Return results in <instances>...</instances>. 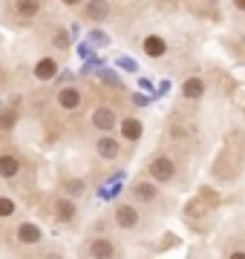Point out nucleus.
Here are the masks:
<instances>
[{"instance_id": "9d476101", "label": "nucleus", "mask_w": 245, "mask_h": 259, "mask_svg": "<svg viewBox=\"0 0 245 259\" xmlns=\"http://www.w3.org/2000/svg\"><path fill=\"white\" fill-rule=\"evenodd\" d=\"M55 216L61 219V222H72V219L78 216L75 202H72L69 196H61V199H58V204H55Z\"/></svg>"}, {"instance_id": "5701e85b", "label": "nucleus", "mask_w": 245, "mask_h": 259, "mask_svg": "<svg viewBox=\"0 0 245 259\" xmlns=\"http://www.w3.org/2000/svg\"><path fill=\"white\" fill-rule=\"evenodd\" d=\"M234 9H236V12H242V15H245V0H234Z\"/></svg>"}, {"instance_id": "1a4fd4ad", "label": "nucleus", "mask_w": 245, "mask_h": 259, "mask_svg": "<svg viewBox=\"0 0 245 259\" xmlns=\"http://www.w3.org/2000/svg\"><path fill=\"white\" fill-rule=\"evenodd\" d=\"M142 47H144V55L147 58H161L165 52H168V44H165L161 35H147Z\"/></svg>"}, {"instance_id": "4468645a", "label": "nucleus", "mask_w": 245, "mask_h": 259, "mask_svg": "<svg viewBox=\"0 0 245 259\" xmlns=\"http://www.w3.org/2000/svg\"><path fill=\"white\" fill-rule=\"evenodd\" d=\"M107 15H110L107 0H90L87 3V18L90 20H107Z\"/></svg>"}, {"instance_id": "f8f14e48", "label": "nucleus", "mask_w": 245, "mask_h": 259, "mask_svg": "<svg viewBox=\"0 0 245 259\" xmlns=\"http://www.w3.org/2000/svg\"><path fill=\"white\" fill-rule=\"evenodd\" d=\"M55 75H58L55 58H40L38 64H35V78H38V81H52Z\"/></svg>"}, {"instance_id": "f3484780", "label": "nucleus", "mask_w": 245, "mask_h": 259, "mask_svg": "<svg viewBox=\"0 0 245 259\" xmlns=\"http://www.w3.org/2000/svg\"><path fill=\"white\" fill-rule=\"evenodd\" d=\"M15 210H18L15 199H9V196H0V219H9V216H15Z\"/></svg>"}, {"instance_id": "dca6fc26", "label": "nucleus", "mask_w": 245, "mask_h": 259, "mask_svg": "<svg viewBox=\"0 0 245 259\" xmlns=\"http://www.w3.org/2000/svg\"><path fill=\"white\" fill-rule=\"evenodd\" d=\"M15 9H18V15H23V18H35L40 12V0H18Z\"/></svg>"}, {"instance_id": "2eb2a0df", "label": "nucleus", "mask_w": 245, "mask_h": 259, "mask_svg": "<svg viewBox=\"0 0 245 259\" xmlns=\"http://www.w3.org/2000/svg\"><path fill=\"white\" fill-rule=\"evenodd\" d=\"M20 173V161L15 156H0V179H15Z\"/></svg>"}, {"instance_id": "7ed1b4c3", "label": "nucleus", "mask_w": 245, "mask_h": 259, "mask_svg": "<svg viewBox=\"0 0 245 259\" xmlns=\"http://www.w3.org/2000/svg\"><path fill=\"white\" fill-rule=\"evenodd\" d=\"M93 127L95 130H101V133H110L113 127H118L121 121H118V115L113 112V107H95L93 110Z\"/></svg>"}, {"instance_id": "6e6552de", "label": "nucleus", "mask_w": 245, "mask_h": 259, "mask_svg": "<svg viewBox=\"0 0 245 259\" xmlns=\"http://www.w3.org/2000/svg\"><path fill=\"white\" fill-rule=\"evenodd\" d=\"M44 239V233H40V228L35 222H20L18 228V242L20 245H35V242Z\"/></svg>"}, {"instance_id": "20e7f679", "label": "nucleus", "mask_w": 245, "mask_h": 259, "mask_svg": "<svg viewBox=\"0 0 245 259\" xmlns=\"http://www.w3.org/2000/svg\"><path fill=\"white\" fill-rule=\"evenodd\" d=\"M133 199L136 202H142V204H150V202H156L159 199V185L156 182H136L133 185Z\"/></svg>"}, {"instance_id": "6ab92c4d", "label": "nucleus", "mask_w": 245, "mask_h": 259, "mask_svg": "<svg viewBox=\"0 0 245 259\" xmlns=\"http://www.w3.org/2000/svg\"><path fill=\"white\" fill-rule=\"evenodd\" d=\"M12 124H15V110H9V112L0 115V130H9Z\"/></svg>"}, {"instance_id": "0eeeda50", "label": "nucleus", "mask_w": 245, "mask_h": 259, "mask_svg": "<svg viewBox=\"0 0 245 259\" xmlns=\"http://www.w3.org/2000/svg\"><path fill=\"white\" fill-rule=\"evenodd\" d=\"M182 95H185L188 101H199V98L205 95V81H202L199 75H190V78H185V83H182Z\"/></svg>"}, {"instance_id": "393cba45", "label": "nucleus", "mask_w": 245, "mask_h": 259, "mask_svg": "<svg viewBox=\"0 0 245 259\" xmlns=\"http://www.w3.org/2000/svg\"><path fill=\"white\" fill-rule=\"evenodd\" d=\"M61 3H66V6H78L81 0H61Z\"/></svg>"}, {"instance_id": "423d86ee", "label": "nucleus", "mask_w": 245, "mask_h": 259, "mask_svg": "<svg viewBox=\"0 0 245 259\" xmlns=\"http://www.w3.org/2000/svg\"><path fill=\"white\" fill-rule=\"evenodd\" d=\"M95 153L101 158H107V161H113V158H118V153H121V144H118V139H113V136H101V139L95 141Z\"/></svg>"}, {"instance_id": "412c9836", "label": "nucleus", "mask_w": 245, "mask_h": 259, "mask_svg": "<svg viewBox=\"0 0 245 259\" xmlns=\"http://www.w3.org/2000/svg\"><path fill=\"white\" fill-rule=\"evenodd\" d=\"M101 81H104V83H110V87H121V81H118L113 72H101Z\"/></svg>"}, {"instance_id": "ddd939ff", "label": "nucleus", "mask_w": 245, "mask_h": 259, "mask_svg": "<svg viewBox=\"0 0 245 259\" xmlns=\"http://www.w3.org/2000/svg\"><path fill=\"white\" fill-rule=\"evenodd\" d=\"M58 104L64 107V110H78L81 107V93H78L75 87H66L58 93Z\"/></svg>"}, {"instance_id": "a211bd4d", "label": "nucleus", "mask_w": 245, "mask_h": 259, "mask_svg": "<svg viewBox=\"0 0 245 259\" xmlns=\"http://www.w3.org/2000/svg\"><path fill=\"white\" fill-rule=\"evenodd\" d=\"M87 190L84 179H72V182H66V193H69V199H75V196H81Z\"/></svg>"}, {"instance_id": "f03ea898", "label": "nucleus", "mask_w": 245, "mask_h": 259, "mask_svg": "<svg viewBox=\"0 0 245 259\" xmlns=\"http://www.w3.org/2000/svg\"><path fill=\"white\" fill-rule=\"evenodd\" d=\"M139 222H142V213L136 204H118L115 207V225L121 231H133V228H139Z\"/></svg>"}, {"instance_id": "f257e3e1", "label": "nucleus", "mask_w": 245, "mask_h": 259, "mask_svg": "<svg viewBox=\"0 0 245 259\" xmlns=\"http://www.w3.org/2000/svg\"><path fill=\"white\" fill-rule=\"evenodd\" d=\"M147 173H150V179L156 185H170V182L176 179V161L170 156H156L150 164H147Z\"/></svg>"}, {"instance_id": "4be33fe9", "label": "nucleus", "mask_w": 245, "mask_h": 259, "mask_svg": "<svg viewBox=\"0 0 245 259\" xmlns=\"http://www.w3.org/2000/svg\"><path fill=\"white\" fill-rule=\"evenodd\" d=\"M228 259H245V250H231V253H228Z\"/></svg>"}, {"instance_id": "b1692460", "label": "nucleus", "mask_w": 245, "mask_h": 259, "mask_svg": "<svg viewBox=\"0 0 245 259\" xmlns=\"http://www.w3.org/2000/svg\"><path fill=\"white\" fill-rule=\"evenodd\" d=\"M78 52H81V58H90V47H84V44L78 47Z\"/></svg>"}, {"instance_id": "39448f33", "label": "nucleus", "mask_w": 245, "mask_h": 259, "mask_svg": "<svg viewBox=\"0 0 245 259\" xmlns=\"http://www.w3.org/2000/svg\"><path fill=\"white\" fill-rule=\"evenodd\" d=\"M90 256L93 259H113L115 256L113 239H107V236H95V239L90 242Z\"/></svg>"}, {"instance_id": "9b49d317", "label": "nucleus", "mask_w": 245, "mask_h": 259, "mask_svg": "<svg viewBox=\"0 0 245 259\" xmlns=\"http://www.w3.org/2000/svg\"><path fill=\"white\" fill-rule=\"evenodd\" d=\"M118 130H121V136L127 141H139L142 139V133H144V124L139 118H124L121 124H118Z\"/></svg>"}, {"instance_id": "aec40b11", "label": "nucleus", "mask_w": 245, "mask_h": 259, "mask_svg": "<svg viewBox=\"0 0 245 259\" xmlns=\"http://www.w3.org/2000/svg\"><path fill=\"white\" fill-rule=\"evenodd\" d=\"M52 44H55L58 49H66L69 47V35H66V32H58V35L52 37Z\"/></svg>"}]
</instances>
